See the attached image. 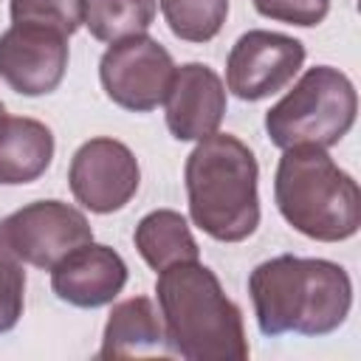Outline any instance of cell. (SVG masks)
<instances>
[{"label":"cell","mask_w":361,"mask_h":361,"mask_svg":"<svg viewBox=\"0 0 361 361\" xmlns=\"http://www.w3.org/2000/svg\"><path fill=\"white\" fill-rule=\"evenodd\" d=\"M358 96L347 73L316 65L265 113V133L274 147H336L355 124Z\"/></svg>","instance_id":"5"},{"label":"cell","mask_w":361,"mask_h":361,"mask_svg":"<svg viewBox=\"0 0 361 361\" xmlns=\"http://www.w3.org/2000/svg\"><path fill=\"white\" fill-rule=\"evenodd\" d=\"M25 305V271L8 245L0 240V336L14 330Z\"/></svg>","instance_id":"19"},{"label":"cell","mask_w":361,"mask_h":361,"mask_svg":"<svg viewBox=\"0 0 361 361\" xmlns=\"http://www.w3.org/2000/svg\"><path fill=\"white\" fill-rule=\"evenodd\" d=\"M155 8V0H85V25L99 42H118L147 34Z\"/></svg>","instance_id":"16"},{"label":"cell","mask_w":361,"mask_h":361,"mask_svg":"<svg viewBox=\"0 0 361 361\" xmlns=\"http://www.w3.org/2000/svg\"><path fill=\"white\" fill-rule=\"evenodd\" d=\"M0 240L17 259L51 271L71 251L90 243L93 228L76 206L62 200H37L0 220Z\"/></svg>","instance_id":"7"},{"label":"cell","mask_w":361,"mask_h":361,"mask_svg":"<svg viewBox=\"0 0 361 361\" xmlns=\"http://www.w3.org/2000/svg\"><path fill=\"white\" fill-rule=\"evenodd\" d=\"M164 322L147 296H133L118 302L110 310V319L102 333L99 358H127L164 347Z\"/></svg>","instance_id":"14"},{"label":"cell","mask_w":361,"mask_h":361,"mask_svg":"<svg viewBox=\"0 0 361 361\" xmlns=\"http://www.w3.org/2000/svg\"><path fill=\"white\" fill-rule=\"evenodd\" d=\"M127 285V262L121 254L102 243H85L51 268L54 293L73 307H104Z\"/></svg>","instance_id":"12"},{"label":"cell","mask_w":361,"mask_h":361,"mask_svg":"<svg viewBox=\"0 0 361 361\" xmlns=\"http://www.w3.org/2000/svg\"><path fill=\"white\" fill-rule=\"evenodd\" d=\"M133 240L141 259L152 271H164L178 262H195L200 257L186 217L175 209H155L144 214L135 226Z\"/></svg>","instance_id":"15"},{"label":"cell","mask_w":361,"mask_h":361,"mask_svg":"<svg viewBox=\"0 0 361 361\" xmlns=\"http://www.w3.org/2000/svg\"><path fill=\"white\" fill-rule=\"evenodd\" d=\"M274 200L288 226L319 243H341L361 228V189L322 147L282 149Z\"/></svg>","instance_id":"4"},{"label":"cell","mask_w":361,"mask_h":361,"mask_svg":"<svg viewBox=\"0 0 361 361\" xmlns=\"http://www.w3.org/2000/svg\"><path fill=\"white\" fill-rule=\"evenodd\" d=\"M305 65V45L296 37L254 28L228 51L226 87L243 102H259L293 82Z\"/></svg>","instance_id":"8"},{"label":"cell","mask_w":361,"mask_h":361,"mask_svg":"<svg viewBox=\"0 0 361 361\" xmlns=\"http://www.w3.org/2000/svg\"><path fill=\"white\" fill-rule=\"evenodd\" d=\"M3 116H6V107H3V102H0V118H3Z\"/></svg>","instance_id":"21"},{"label":"cell","mask_w":361,"mask_h":361,"mask_svg":"<svg viewBox=\"0 0 361 361\" xmlns=\"http://www.w3.org/2000/svg\"><path fill=\"white\" fill-rule=\"evenodd\" d=\"M54 161V133L25 116L0 118V183L20 186L31 183Z\"/></svg>","instance_id":"13"},{"label":"cell","mask_w":361,"mask_h":361,"mask_svg":"<svg viewBox=\"0 0 361 361\" xmlns=\"http://www.w3.org/2000/svg\"><path fill=\"white\" fill-rule=\"evenodd\" d=\"M172 76V54L147 34L110 42L99 62V79L107 99L133 113H149L164 104Z\"/></svg>","instance_id":"6"},{"label":"cell","mask_w":361,"mask_h":361,"mask_svg":"<svg viewBox=\"0 0 361 361\" xmlns=\"http://www.w3.org/2000/svg\"><path fill=\"white\" fill-rule=\"evenodd\" d=\"M248 293L262 336H327L353 307L350 274L330 259L279 254L259 262L248 276Z\"/></svg>","instance_id":"1"},{"label":"cell","mask_w":361,"mask_h":361,"mask_svg":"<svg viewBox=\"0 0 361 361\" xmlns=\"http://www.w3.org/2000/svg\"><path fill=\"white\" fill-rule=\"evenodd\" d=\"M254 8L268 20L313 28L327 17L330 0H254Z\"/></svg>","instance_id":"20"},{"label":"cell","mask_w":361,"mask_h":361,"mask_svg":"<svg viewBox=\"0 0 361 361\" xmlns=\"http://www.w3.org/2000/svg\"><path fill=\"white\" fill-rule=\"evenodd\" d=\"M161 14L178 39L209 42L226 23L228 0H161Z\"/></svg>","instance_id":"17"},{"label":"cell","mask_w":361,"mask_h":361,"mask_svg":"<svg viewBox=\"0 0 361 361\" xmlns=\"http://www.w3.org/2000/svg\"><path fill=\"white\" fill-rule=\"evenodd\" d=\"M166 127L178 141H203L217 133L226 113V85L203 62L175 68L166 99Z\"/></svg>","instance_id":"11"},{"label":"cell","mask_w":361,"mask_h":361,"mask_svg":"<svg viewBox=\"0 0 361 361\" xmlns=\"http://www.w3.org/2000/svg\"><path fill=\"white\" fill-rule=\"evenodd\" d=\"M8 11L14 25H42L65 37L85 25V0H11Z\"/></svg>","instance_id":"18"},{"label":"cell","mask_w":361,"mask_h":361,"mask_svg":"<svg viewBox=\"0 0 361 361\" xmlns=\"http://www.w3.org/2000/svg\"><path fill=\"white\" fill-rule=\"evenodd\" d=\"M189 217L217 243H240L259 226V166L254 152L228 133H214L189 152L183 166Z\"/></svg>","instance_id":"3"},{"label":"cell","mask_w":361,"mask_h":361,"mask_svg":"<svg viewBox=\"0 0 361 361\" xmlns=\"http://www.w3.org/2000/svg\"><path fill=\"white\" fill-rule=\"evenodd\" d=\"M166 347L186 361H245L248 341L240 307L212 268L178 262L155 282Z\"/></svg>","instance_id":"2"},{"label":"cell","mask_w":361,"mask_h":361,"mask_svg":"<svg viewBox=\"0 0 361 361\" xmlns=\"http://www.w3.org/2000/svg\"><path fill=\"white\" fill-rule=\"evenodd\" d=\"M68 71V37L42 25H11L0 37V79L23 96H45Z\"/></svg>","instance_id":"10"},{"label":"cell","mask_w":361,"mask_h":361,"mask_svg":"<svg viewBox=\"0 0 361 361\" xmlns=\"http://www.w3.org/2000/svg\"><path fill=\"white\" fill-rule=\"evenodd\" d=\"M68 183L76 203L87 212L110 214L135 197L141 169L127 144L116 138H90L73 152Z\"/></svg>","instance_id":"9"}]
</instances>
